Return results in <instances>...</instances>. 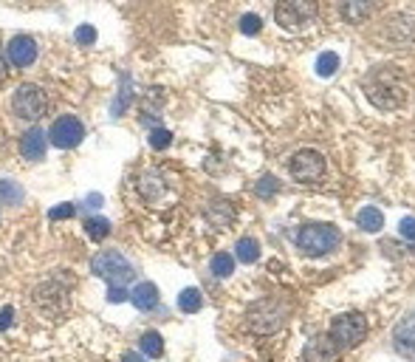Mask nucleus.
Here are the masks:
<instances>
[{"instance_id": "1", "label": "nucleus", "mask_w": 415, "mask_h": 362, "mask_svg": "<svg viewBox=\"0 0 415 362\" xmlns=\"http://www.w3.org/2000/svg\"><path fill=\"white\" fill-rule=\"evenodd\" d=\"M362 88H364V96L378 111H395L409 96L407 80H404V74L395 65H376V68H370L364 74V80H362Z\"/></svg>"}, {"instance_id": "2", "label": "nucleus", "mask_w": 415, "mask_h": 362, "mask_svg": "<svg viewBox=\"0 0 415 362\" xmlns=\"http://www.w3.org/2000/svg\"><path fill=\"white\" fill-rule=\"evenodd\" d=\"M339 241H342V232L333 224H305L297 232V246L308 258H322V255L333 252L339 246Z\"/></svg>"}, {"instance_id": "3", "label": "nucleus", "mask_w": 415, "mask_h": 362, "mask_svg": "<svg viewBox=\"0 0 415 362\" xmlns=\"http://www.w3.org/2000/svg\"><path fill=\"white\" fill-rule=\"evenodd\" d=\"M283 323H286V306L277 300H257L246 308V328L252 334H260V337L277 334Z\"/></svg>"}, {"instance_id": "4", "label": "nucleus", "mask_w": 415, "mask_h": 362, "mask_svg": "<svg viewBox=\"0 0 415 362\" xmlns=\"http://www.w3.org/2000/svg\"><path fill=\"white\" fill-rule=\"evenodd\" d=\"M91 272H94L96 277L108 280L110 286H124V283L133 280V275H136L133 263H130L122 252H116V249H102V252H96L94 261H91Z\"/></svg>"}, {"instance_id": "5", "label": "nucleus", "mask_w": 415, "mask_h": 362, "mask_svg": "<svg viewBox=\"0 0 415 362\" xmlns=\"http://www.w3.org/2000/svg\"><path fill=\"white\" fill-rule=\"evenodd\" d=\"M319 15V4L317 0H277L274 6V20L286 29V32H300L305 26H311Z\"/></svg>"}, {"instance_id": "6", "label": "nucleus", "mask_w": 415, "mask_h": 362, "mask_svg": "<svg viewBox=\"0 0 415 362\" xmlns=\"http://www.w3.org/2000/svg\"><path fill=\"white\" fill-rule=\"evenodd\" d=\"M49 108V99H46V91L34 82H23L15 94H12V111L18 119H26V122H37Z\"/></svg>"}, {"instance_id": "7", "label": "nucleus", "mask_w": 415, "mask_h": 362, "mask_svg": "<svg viewBox=\"0 0 415 362\" xmlns=\"http://www.w3.org/2000/svg\"><path fill=\"white\" fill-rule=\"evenodd\" d=\"M328 334L336 339V345H339L342 351H347V348H356V345L364 339L367 323H364L362 314L347 311V314H339V317L331 323V331H328Z\"/></svg>"}, {"instance_id": "8", "label": "nucleus", "mask_w": 415, "mask_h": 362, "mask_svg": "<svg viewBox=\"0 0 415 362\" xmlns=\"http://www.w3.org/2000/svg\"><path fill=\"white\" fill-rule=\"evenodd\" d=\"M291 175L300 185H317V181L325 175V158L317 150H300L291 158Z\"/></svg>"}, {"instance_id": "9", "label": "nucleus", "mask_w": 415, "mask_h": 362, "mask_svg": "<svg viewBox=\"0 0 415 362\" xmlns=\"http://www.w3.org/2000/svg\"><path fill=\"white\" fill-rule=\"evenodd\" d=\"M49 139H51V144L60 147V150L77 147V144L85 139V125H82L77 116H60V119L51 125Z\"/></svg>"}, {"instance_id": "10", "label": "nucleus", "mask_w": 415, "mask_h": 362, "mask_svg": "<svg viewBox=\"0 0 415 362\" xmlns=\"http://www.w3.org/2000/svg\"><path fill=\"white\" fill-rule=\"evenodd\" d=\"M34 303L46 314H60L68 306V286H60L57 280H49V283L34 289Z\"/></svg>"}, {"instance_id": "11", "label": "nucleus", "mask_w": 415, "mask_h": 362, "mask_svg": "<svg viewBox=\"0 0 415 362\" xmlns=\"http://www.w3.org/2000/svg\"><path fill=\"white\" fill-rule=\"evenodd\" d=\"M302 356H305V362H339L342 348L336 345V339L331 334H317L305 342Z\"/></svg>"}, {"instance_id": "12", "label": "nucleus", "mask_w": 415, "mask_h": 362, "mask_svg": "<svg viewBox=\"0 0 415 362\" xmlns=\"http://www.w3.org/2000/svg\"><path fill=\"white\" fill-rule=\"evenodd\" d=\"M6 51H9V63H12L15 68H29V65L37 60V43H34V37H29V35H18V37L6 46Z\"/></svg>"}, {"instance_id": "13", "label": "nucleus", "mask_w": 415, "mask_h": 362, "mask_svg": "<svg viewBox=\"0 0 415 362\" xmlns=\"http://www.w3.org/2000/svg\"><path fill=\"white\" fill-rule=\"evenodd\" d=\"M336 6H339V15H342L345 23L359 26L373 15L376 0H336Z\"/></svg>"}, {"instance_id": "14", "label": "nucleus", "mask_w": 415, "mask_h": 362, "mask_svg": "<svg viewBox=\"0 0 415 362\" xmlns=\"http://www.w3.org/2000/svg\"><path fill=\"white\" fill-rule=\"evenodd\" d=\"M395 348L407 356H415V311L395 325Z\"/></svg>"}, {"instance_id": "15", "label": "nucleus", "mask_w": 415, "mask_h": 362, "mask_svg": "<svg viewBox=\"0 0 415 362\" xmlns=\"http://www.w3.org/2000/svg\"><path fill=\"white\" fill-rule=\"evenodd\" d=\"M20 150H23V158H29V161H40V158L46 156V130L32 127L29 133H23V139H20Z\"/></svg>"}, {"instance_id": "16", "label": "nucleus", "mask_w": 415, "mask_h": 362, "mask_svg": "<svg viewBox=\"0 0 415 362\" xmlns=\"http://www.w3.org/2000/svg\"><path fill=\"white\" fill-rule=\"evenodd\" d=\"M130 300H133V306H136L139 311H150V308L158 306V286L150 283V280H144V283H139V286L130 292Z\"/></svg>"}, {"instance_id": "17", "label": "nucleus", "mask_w": 415, "mask_h": 362, "mask_svg": "<svg viewBox=\"0 0 415 362\" xmlns=\"http://www.w3.org/2000/svg\"><path fill=\"white\" fill-rule=\"evenodd\" d=\"M133 96H136V88H133V77L130 74H122L119 77V94H116V99H113V116H124V111L130 108V102H133Z\"/></svg>"}, {"instance_id": "18", "label": "nucleus", "mask_w": 415, "mask_h": 362, "mask_svg": "<svg viewBox=\"0 0 415 362\" xmlns=\"http://www.w3.org/2000/svg\"><path fill=\"white\" fill-rule=\"evenodd\" d=\"M356 224H359L364 232H378V230L384 227V216H381V210H376V207H364V210L356 216Z\"/></svg>"}, {"instance_id": "19", "label": "nucleus", "mask_w": 415, "mask_h": 362, "mask_svg": "<svg viewBox=\"0 0 415 362\" xmlns=\"http://www.w3.org/2000/svg\"><path fill=\"white\" fill-rule=\"evenodd\" d=\"M26 199V193H23V187L18 185V181H12V178H0V201L4 204H20Z\"/></svg>"}, {"instance_id": "20", "label": "nucleus", "mask_w": 415, "mask_h": 362, "mask_svg": "<svg viewBox=\"0 0 415 362\" xmlns=\"http://www.w3.org/2000/svg\"><path fill=\"white\" fill-rule=\"evenodd\" d=\"M200 306H203V294L198 292V289H184L181 294H178V308L184 311V314H195V311H200Z\"/></svg>"}, {"instance_id": "21", "label": "nucleus", "mask_w": 415, "mask_h": 362, "mask_svg": "<svg viewBox=\"0 0 415 362\" xmlns=\"http://www.w3.org/2000/svg\"><path fill=\"white\" fill-rule=\"evenodd\" d=\"M235 255H238V261H243V263H255V261L260 258V244H257L255 238H241L238 246H235Z\"/></svg>"}, {"instance_id": "22", "label": "nucleus", "mask_w": 415, "mask_h": 362, "mask_svg": "<svg viewBox=\"0 0 415 362\" xmlns=\"http://www.w3.org/2000/svg\"><path fill=\"white\" fill-rule=\"evenodd\" d=\"M139 345H141V351H144L147 356H153V359H158V356L164 354V337H161L158 331H147V334L139 339Z\"/></svg>"}, {"instance_id": "23", "label": "nucleus", "mask_w": 415, "mask_h": 362, "mask_svg": "<svg viewBox=\"0 0 415 362\" xmlns=\"http://www.w3.org/2000/svg\"><path fill=\"white\" fill-rule=\"evenodd\" d=\"M85 232L91 241H105L110 235V221L108 218H88L85 221Z\"/></svg>"}, {"instance_id": "24", "label": "nucleus", "mask_w": 415, "mask_h": 362, "mask_svg": "<svg viewBox=\"0 0 415 362\" xmlns=\"http://www.w3.org/2000/svg\"><path fill=\"white\" fill-rule=\"evenodd\" d=\"M336 68H339V54L322 51V54L317 57V74H319V77H333Z\"/></svg>"}, {"instance_id": "25", "label": "nucleus", "mask_w": 415, "mask_h": 362, "mask_svg": "<svg viewBox=\"0 0 415 362\" xmlns=\"http://www.w3.org/2000/svg\"><path fill=\"white\" fill-rule=\"evenodd\" d=\"M212 272L218 275V277H229L232 272H235V258L229 255V252H218L215 258H212Z\"/></svg>"}, {"instance_id": "26", "label": "nucleus", "mask_w": 415, "mask_h": 362, "mask_svg": "<svg viewBox=\"0 0 415 362\" xmlns=\"http://www.w3.org/2000/svg\"><path fill=\"white\" fill-rule=\"evenodd\" d=\"M170 142H172V133L167 127H153L150 130V147L153 150H164V147H170Z\"/></svg>"}, {"instance_id": "27", "label": "nucleus", "mask_w": 415, "mask_h": 362, "mask_svg": "<svg viewBox=\"0 0 415 362\" xmlns=\"http://www.w3.org/2000/svg\"><path fill=\"white\" fill-rule=\"evenodd\" d=\"M260 29H263V20H260L257 15H246V18L241 20V32H243V35H249V37L260 35Z\"/></svg>"}, {"instance_id": "28", "label": "nucleus", "mask_w": 415, "mask_h": 362, "mask_svg": "<svg viewBox=\"0 0 415 362\" xmlns=\"http://www.w3.org/2000/svg\"><path fill=\"white\" fill-rule=\"evenodd\" d=\"M74 37H77L79 46H91V43H96V29L85 23V26H79V29L74 32Z\"/></svg>"}, {"instance_id": "29", "label": "nucleus", "mask_w": 415, "mask_h": 362, "mask_svg": "<svg viewBox=\"0 0 415 362\" xmlns=\"http://www.w3.org/2000/svg\"><path fill=\"white\" fill-rule=\"evenodd\" d=\"M74 213H77L74 204H60V207H51L49 210V218L51 221H63V218H74Z\"/></svg>"}, {"instance_id": "30", "label": "nucleus", "mask_w": 415, "mask_h": 362, "mask_svg": "<svg viewBox=\"0 0 415 362\" xmlns=\"http://www.w3.org/2000/svg\"><path fill=\"white\" fill-rule=\"evenodd\" d=\"M277 187H280V185H277V178H274V175H266V178L260 181V185H257V196H263V199H266V196L277 193Z\"/></svg>"}, {"instance_id": "31", "label": "nucleus", "mask_w": 415, "mask_h": 362, "mask_svg": "<svg viewBox=\"0 0 415 362\" xmlns=\"http://www.w3.org/2000/svg\"><path fill=\"white\" fill-rule=\"evenodd\" d=\"M398 232L407 238V241H415V218L409 216V218H404L401 221V227H398Z\"/></svg>"}, {"instance_id": "32", "label": "nucleus", "mask_w": 415, "mask_h": 362, "mask_svg": "<svg viewBox=\"0 0 415 362\" xmlns=\"http://www.w3.org/2000/svg\"><path fill=\"white\" fill-rule=\"evenodd\" d=\"M12 317H15V308L12 306H4L0 308V331H6L12 325Z\"/></svg>"}, {"instance_id": "33", "label": "nucleus", "mask_w": 415, "mask_h": 362, "mask_svg": "<svg viewBox=\"0 0 415 362\" xmlns=\"http://www.w3.org/2000/svg\"><path fill=\"white\" fill-rule=\"evenodd\" d=\"M108 300H110V303H124V300H127V292H124L122 286H110V289H108Z\"/></svg>"}, {"instance_id": "34", "label": "nucleus", "mask_w": 415, "mask_h": 362, "mask_svg": "<svg viewBox=\"0 0 415 362\" xmlns=\"http://www.w3.org/2000/svg\"><path fill=\"white\" fill-rule=\"evenodd\" d=\"M9 77V65H6V57H4V49H0V82Z\"/></svg>"}, {"instance_id": "35", "label": "nucleus", "mask_w": 415, "mask_h": 362, "mask_svg": "<svg viewBox=\"0 0 415 362\" xmlns=\"http://www.w3.org/2000/svg\"><path fill=\"white\" fill-rule=\"evenodd\" d=\"M122 362H144V359H141V356H139L136 351H127V354L122 356Z\"/></svg>"}, {"instance_id": "36", "label": "nucleus", "mask_w": 415, "mask_h": 362, "mask_svg": "<svg viewBox=\"0 0 415 362\" xmlns=\"http://www.w3.org/2000/svg\"><path fill=\"white\" fill-rule=\"evenodd\" d=\"M88 207H102V196H99V193L88 196Z\"/></svg>"}]
</instances>
